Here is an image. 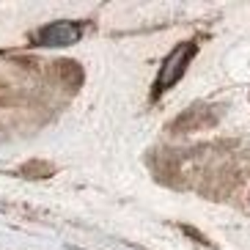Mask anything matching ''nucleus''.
Here are the masks:
<instances>
[{
    "mask_svg": "<svg viewBox=\"0 0 250 250\" xmlns=\"http://www.w3.org/2000/svg\"><path fill=\"white\" fill-rule=\"evenodd\" d=\"M83 36V28L72 20H61V22H50L36 33V44L42 47H72L77 39Z\"/></svg>",
    "mask_w": 250,
    "mask_h": 250,
    "instance_id": "obj_2",
    "label": "nucleus"
},
{
    "mask_svg": "<svg viewBox=\"0 0 250 250\" xmlns=\"http://www.w3.org/2000/svg\"><path fill=\"white\" fill-rule=\"evenodd\" d=\"M192 55H195V44H182L176 47V50L170 52L168 58H165V63H162L160 69V77H157L154 83V94H162V91H168L170 85H176L179 80H182V74L187 72V63L192 61Z\"/></svg>",
    "mask_w": 250,
    "mask_h": 250,
    "instance_id": "obj_1",
    "label": "nucleus"
}]
</instances>
